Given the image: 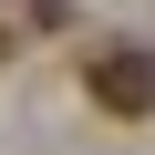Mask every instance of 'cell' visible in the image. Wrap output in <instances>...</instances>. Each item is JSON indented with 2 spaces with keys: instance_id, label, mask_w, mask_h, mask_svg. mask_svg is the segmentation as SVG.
<instances>
[{
  "instance_id": "1",
  "label": "cell",
  "mask_w": 155,
  "mask_h": 155,
  "mask_svg": "<svg viewBox=\"0 0 155 155\" xmlns=\"http://www.w3.org/2000/svg\"><path fill=\"white\" fill-rule=\"evenodd\" d=\"M83 93H93L104 114L145 124V114H155V52H145V41H93V52H83Z\"/></svg>"
}]
</instances>
